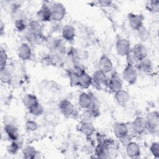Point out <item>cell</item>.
I'll return each mask as SVG.
<instances>
[{"label":"cell","mask_w":159,"mask_h":159,"mask_svg":"<svg viewBox=\"0 0 159 159\" xmlns=\"http://www.w3.org/2000/svg\"><path fill=\"white\" fill-rule=\"evenodd\" d=\"M147 10L152 13L157 14L159 12V1L150 0L147 2L145 5Z\"/></svg>","instance_id":"cell-33"},{"label":"cell","mask_w":159,"mask_h":159,"mask_svg":"<svg viewBox=\"0 0 159 159\" xmlns=\"http://www.w3.org/2000/svg\"><path fill=\"white\" fill-rule=\"evenodd\" d=\"M116 51L120 57H125L132 51L130 42L125 38H119L117 40L115 45Z\"/></svg>","instance_id":"cell-3"},{"label":"cell","mask_w":159,"mask_h":159,"mask_svg":"<svg viewBox=\"0 0 159 159\" xmlns=\"http://www.w3.org/2000/svg\"><path fill=\"white\" fill-rule=\"evenodd\" d=\"M93 101V94L81 92L78 98V103L79 106L83 109H89L91 106Z\"/></svg>","instance_id":"cell-16"},{"label":"cell","mask_w":159,"mask_h":159,"mask_svg":"<svg viewBox=\"0 0 159 159\" xmlns=\"http://www.w3.org/2000/svg\"><path fill=\"white\" fill-rule=\"evenodd\" d=\"M125 61H126V65L136 67L139 60L135 58V57L134 55V54L130 52L128 55H127L125 57Z\"/></svg>","instance_id":"cell-35"},{"label":"cell","mask_w":159,"mask_h":159,"mask_svg":"<svg viewBox=\"0 0 159 159\" xmlns=\"http://www.w3.org/2000/svg\"><path fill=\"white\" fill-rule=\"evenodd\" d=\"M144 19V16L141 14L129 13L128 14L129 25L134 30H137L140 27L143 25Z\"/></svg>","instance_id":"cell-11"},{"label":"cell","mask_w":159,"mask_h":159,"mask_svg":"<svg viewBox=\"0 0 159 159\" xmlns=\"http://www.w3.org/2000/svg\"><path fill=\"white\" fill-rule=\"evenodd\" d=\"M70 84L72 87L79 86V73L78 71H71L68 75Z\"/></svg>","instance_id":"cell-34"},{"label":"cell","mask_w":159,"mask_h":159,"mask_svg":"<svg viewBox=\"0 0 159 159\" xmlns=\"http://www.w3.org/2000/svg\"><path fill=\"white\" fill-rule=\"evenodd\" d=\"M37 20L40 22H48L52 20L50 6L47 3H43L37 12Z\"/></svg>","instance_id":"cell-10"},{"label":"cell","mask_w":159,"mask_h":159,"mask_svg":"<svg viewBox=\"0 0 159 159\" xmlns=\"http://www.w3.org/2000/svg\"><path fill=\"white\" fill-rule=\"evenodd\" d=\"M122 78L130 85L134 84L138 78V73L136 68L125 65L122 72Z\"/></svg>","instance_id":"cell-2"},{"label":"cell","mask_w":159,"mask_h":159,"mask_svg":"<svg viewBox=\"0 0 159 159\" xmlns=\"http://www.w3.org/2000/svg\"><path fill=\"white\" fill-rule=\"evenodd\" d=\"M93 79V84H94L99 88H103L107 86L108 78L106 73L98 69L93 72L91 75Z\"/></svg>","instance_id":"cell-8"},{"label":"cell","mask_w":159,"mask_h":159,"mask_svg":"<svg viewBox=\"0 0 159 159\" xmlns=\"http://www.w3.org/2000/svg\"><path fill=\"white\" fill-rule=\"evenodd\" d=\"M135 68L143 73H148L153 70V65L152 61L147 57L142 60L139 61Z\"/></svg>","instance_id":"cell-25"},{"label":"cell","mask_w":159,"mask_h":159,"mask_svg":"<svg viewBox=\"0 0 159 159\" xmlns=\"http://www.w3.org/2000/svg\"><path fill=\"white\" fill-rule=\"evenodd\" d=\"M61 37L66 42H73L76 37L75 28L70 24L65 25L61 29Z\"/></svg>","instance_id":"cell-19"},{"label":"cell","mask_w":159,"mask_h":159,"mask_svg":"<svg viewBox=\"0 0 159 159\" xmlns=\"http://www.w3.org/2000/svg\"><path fill=\"white\" fill-rule=\"evenodd\" d=\"M114 98L119 105L125 107L130 102V96L126 90L121 89L114 93Z\"/></svg>","instance_id":"cell-17"},{"label":"cell","mask_w":159,"mask_h":159,"mask_svg":"<svg viewBox=\"0 0 159 159\" xmlns=\"http://www.w3.org/2000/svg\"><path fill=\"white\" fill-rule=\"evenodd\" d=\"M129 128L128 125L122 122H117L114 124L112 132L115 137L119 139L125 138L129 134Z\"/></svg>","instance_id":"cell-7"},{"label":"cell","mask_w":159,"mask_h":159,"mask_svg":"<svg viewBox=\"0 0 159 159\" xmlns=\"http://www.w3.org/2000/svg\"><path fill=\"white\" fill-rule=\"evenodd\" d=\"M4 134L11 141H16L19 139L17 127L12 124H6L4 126Z\"/></svg>","instance_id":"cell-20"},{"label":"cell","mask_w":159,"mask_h":159,"mask_svg":"<svg viewBox=\"0 0 159 159\" xmlns=\"http://www.w3.org/2000/svg\"><path fill=\"white\" fill-rule=\"evenodd\" d=\"M52 20L55 22H60L66 16V10L64 5L59 2H55L50 5Z\"/></svg>","instance_id":"cell-1"},{"label":"cell","mask_w":159,"mask_h":159,"mask_svg":"<svg viewBox=\"0 0 159 159\" xmlns=\"http://www.w3.org/2000/svg\"><path fill=\"white\" fill-rule=\"evenodd\" d=\"M22 154L24 158L34 159L37 157V151L34 147L32 145H26L22 148Z\"/></svg>","instance_id":"cell-26"},{"label":"cell","mask_w":159,"mask_h":159,"mask_svg":"<svg viewBox=\"0 0 159 159\" xmlns=\"http://www.w3.org/2000/svg\"><path fill=\"white\" fill-rule=\"evenodd\" d=\"M25 129L29 132H35L39 128L38 123L34 120H27L25 123Z\"/></svg>","instance_id":"cell-36"},{"label":"cell","mask_w":159,"mask_h":159,"mask_svg":"<svg viewBox=\"0 0 159 159\" xmlns=\"http://www.w3.org/2000/svg\"><path fill=\"white\" fill-rule=\"evenodd\" d=\"M136 31L138 37L140 39L142 42H145L150 37V31L144 25L140 27Z\"/></svg>","instance_id":"cell-32"},{"label":"cell","mask_w":159,"mask_h":159,"mask_svg":"<svg viewBox=\"0 0 159 159\" xmlns=\"http://www.w3.org/2000/svg\"><path fill=\"white\" fill-rule=\"evenodd\" d=\"M78 71L79 73V86L84 89L89 88L93 84L91 75L84 70Z\"/></svg>","instance_id":"cell-18"},{"label":"cell","mask_w":159,"mask_h":159,"mask_svg":"<svg viewBox=\"0 0 159 159\" xmlns=\"http://www.w3.org/2000/svg\"><path fill=\"white\" fill-rule=\"evenodd\" d=\"M4 28H5V25L4 22H2V20H1L0 22V32H1V35H2L3 34V32L4 30Z\"/></svg>","instance_id":"cell-42"},{"label":"cell","mask_w":159,"mask_h":159,"mask_svg":"<svg viewBox=\"0 0 159 159\" xmlns=\"http://www.w3.org/2000/svg\"><path fill=\"white\" fill-rule=\"evenodd\" d=\"M29 112L35 117H40L42 116L44 113V108L42 105L39 102V101L35 103L34 105L30 106L29 109H27Z\"/></svg>","instance_id":"cell-27"},{"label":"cell","mask_w":159,"mask_h":159,"mask_svg":"<svg viewBox=\"0 0 159 159\" xmlns=\"http://www.w3.org/2000/svg\"><path fill=\"white\" fill-rule=\"evenodd\" d=\"M23 104L26 107L27 109H29L30 106L34 105L35 103L38 102V99L37 96L32 93L25 94L22 99Z\"/></svg>","instance_id":"cell-29"},{"label":"cell","mask_w":159,"mask_h":159,"mask_svg":"<svg viewBox=\"0 0 159 159\" xmlns=\"http://www.w3.org/2000/svg\"><path fill=\"white\" fill-rule=\"evenodd\" d=\"M109 89L113 93L122 89L123 80L116 71H113L108 79L107 86Z\"/></svg>","instance_id":"cell-4"},{"label":"cell","mask_w":159,"mask_h":159,"mask_svg":"<svg viewBox=\"0 0 159 159\" xmlns=\"http://www.w3.org/2000/svg\"><path fill=\"white\" fill-rule=\"evenodd\" d=\"M8 60H9V57H8V55H7L6 51L1 47V50H0V66H1V67L6 66L7 64Z\"/></svg>","instance_id":"cell-39"},{"label":"cell","mask_w":159,"mask_h":159,"mask_svg":"<svg viewBox=\"0 0 159 159\" xmlns=\"http://www.w3.org/2000/svg\"><path fill=\"white\" fill-rule=\"evenodd\" d=\"M93 118V114L89 109H83V111L80 115V119L81 123L92 122Z\"/></svg>","instance_id":"cell-30"},{"label":"cell","mask_w":159,"mask_h":159,"mask_svg":"<svg viewBox=\"0 0 159 159\" xmlns=\"http://www.w3.org/2000/svg\"><path fill=\"white\" fill-rule=\"evenodd\" d=\"M29 22H27L24 17H19L14 19V25L17 31L19 32H24L28 27Z\"/></svg>","instance_id":"cell-28"},{"label":"cell","mask_w":159,"mask_h":159,"mask_svg":"<svg viewBox=\"0 0 159 159\" xmlns=\"http://www.w3.org/2000/svg\"><path fill=\"white\" fill-rule=\"evenodd\" d=\"M131 52L139 61L142 60L148 57V49L142 43H136L133 47H132Z\"/></svg>","instance_id":"cell-12"},{"label":"cell","mask_w":159,"mask_h":159,"mask_svg":"<svg viewBox=\"0 0 159 159\" xmlns=\"http://www.w3.org/2000/svg\"><path fill=\"white\" fill-rule=\"evenodd\" d=\"M98 5H99L100 6H102V7H109L110 6L112 2L111 1H107V0H101V1H98L96 2Z\"/></svg>","instance_id":"cell-41"},{"label":"cell","mask_w":159,"mask_h":159,"mask_svg":"<svg viewBox=\"0 0 159 159\" xmlns=\"http://www.w3.org/2000/svg\"><path fill=\"white\" fill-rule=\"evenodd\" d=\"M99 69L104 72L105 73H108L113 70V63L111 58L106 54H102L98 61Z\"/></svg>","instance_id":"cell-14"},{"label":"cell","mask_w":159,"mask_h":159,"mask_svg":"<svg viewBox=\"0 0 159 159\" xmlns=\"http://www.w3.org/2000/svg\"><path fill=\"white\" fill-rule=\"evenodd\" d=\"M12 73L10 68L7 65L1 67L0 70V80L2 83L5 84H10L12 80Z\"/></svg>","instance_id":"cell-22"},{"label":"cell","mask_w":159,"mask_h":159,"mask_svg":"<svg viewBox=\"0 0 159 159\" xmlns=\"http://www.w3.org/2000/svg\"><path fill=\"white\" fill-rule=\"evenodd\" d=\"M130 128L136 134H142L147 130V122L145 117L143 116L136 117L131 122Z\"/></svg>","instance_id":"cell-6"},{"label":"cell","mask_w":159,"mask_h":159,"mask_svg":"<svg viewBox=\"0 0 159 159\" xmlns=\"http://www.w3.org/2000/svg\"><path fill=\"white\" fill-rule=\"evenodd\" d=\"M145 120L147 130L153 132L158 130L159 126V112L158 111H153L148 112L145 117Z\"/></svg>","instance_id":"cell-5"},{"label":"cell","mask_w":159,"mask_h":159,"mask_svg":"<svg viewBox=\"0 0 159 159\" xmlns=\"http://www.w3.org/2000/svg\"><path fill=\"white\" fill-rule=\"evenodd\" d=\"M125 153L129 158H134L140 157L141 155L140 145L135 141L128 142L125 146Z\"/></svg>","instance_id":"cell-15"},{"label":"cell","mask_w":159,"mask_h":159,"mask_svg":"<svg viewBox=\"0 0 159 159\" xmlns=\"http://www.w3.org/2000/svg\"><path fill=\"white\" fill-rule=\"evenodd\" d=\"M79 131L84 136L89 137L94 134L96 128L92 122L81 123L79 127Z\"/></svg>","instance_id":"cell-24"},{"label":"cell","mask_w":159,"mask_h":159,"mask_svg":"<svg viewBox=\"0 0 159 159\" xmlns=\"http://www.w3.org/2000/svg\"><path fill=\"white\" fill-rule=\"evenodd\" d=\"M17 55L23 61H27L31 59L32 50L28 43L24 42L19 45L17 49Z\"/></svg>","instance_id":"cell-13"},{"label":"cell","mask_w":159,"mask_h":159,"mask_svg":"<svg viewBox=\"0 0 159 159\" xmlns=\"http://www.w3.org/2000/svg\"><path fill=\"white\" fill-rule=\"evenodd\" d=\"M150 152L151 154L155 158H159V143L158 142L155 141L151 143L150 148Z\"/></svg>","instance_id":"cell-37"},{"label":"cell","mask_w":159,"mask_h":159,"mask_svg":"<svg viewBox=\"0 0 159 159\" xmlns=\"http://www.w3.org/2000/svg\"><path fill=\"white\" fill-rule=\"evenodd\" d=\"M19 139L16 141H11L7 146V151L11 155H16L20 148H21V142H19Z\"/></svg>","instance_id":"cell-31"},{"label":"cell","mask_w":159,"mask_h":159,"mask_svg":"<svg viewBox=\"0 0 159 159\" xmlns=\"http://www.w3.org/2000/svg\"><path fill=\"white\" fill-rule=\"evenodd\" d=\"M109 147L104 142L98 143L94 148V154L98 158H108L109 157Z\"/></svg>","instance_id":"cell-21"},{"label":"cell","mask_w":159,"mask_h":159,"mask_svg":"<svg viewBox=\"0 0 159 159\" xmlns=\"http://www.w3.org/2000/svg\"><path fill=\"white\" fill-rule=\"evenodd\" d=\"M24 37L29 43H35L40 38L27 29L24 32Z\"/></svg>","instance_id":"cell-38"},{"label":"cell","mask_w":159,"mask_h":159,"mask_svg":"<svg viewBox=\"0 0 159 159\" xmlns=\"http://www.w3.org/2000/svg\"><path fill=\"white\" fill-rule=\"evenodd\" d=\"M41 61L42 63L45 66H50L53 63V58L50 55H46L43 57Z\"/></svg>","instance_id":"cell-40"},{"label":"cell","mask_w":159,"mask_h":159,"mask_svg":"<svg viewBox=\"0 0 159 159\" xmlns=\"http://www.w3.org/2000/svg\"><path fill=\"white\" fill-rule=\"evenodd\" d=\"M27 29L40 37L42 35L43 25L39 20H32L29 22Z\"/></svg>","instance_id":"cell-23"},{"label":"cell","mask_w":159,"mask_h":159,"mask_svg":"<svg viewBox=\"0 0 159 159\" xmlns=\"http://www.w3.org/2000/svg\"><path fill=\"white\" fill-rule=\"evenodd\" d=\"M58 109L66 117H69L73 115L75 112V106L68 99H62L58 103Z\"/></svg>","instance_id":"cell-9"}]
</instances>
